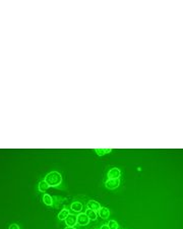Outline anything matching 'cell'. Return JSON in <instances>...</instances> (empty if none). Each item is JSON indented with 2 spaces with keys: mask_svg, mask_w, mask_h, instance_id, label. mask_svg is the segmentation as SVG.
<instances>
[{
  "mask_svg": "<svg viewBox=\"0 0 183 229\" xmlns=\"http://www.w3.org/2000/svg\"><path fill=\"white\" fill-rule=\"evenodd\" d=\"M71 210L73 211V212H81V210H83V205H81V203L79 202H73L72 204H71Z\"/></svg>",
  "mask_w": 183,
  "mask_h": 229,
  "instance_id": "obj_8",
  "label": "cell"
},
{
  "mask_svg": "<svg viewBox=\"0 0 183 229\" xmlns=\"http://www.w3.org/2000/svg\"><path fill=\"white\" fill-rule=\"evenodd\" d=\"M87 209H91V210H94V211H99L101 209V205L100 203L96 202V201H89V203H87Z\"/></svg>",
  "mask_w": 183,
  "mask_h": 229,
  "instance_id": "obj_6",
  "label": "cell"
},
{
  "mask_svg": "<svg viewBox=\"0 0 183 229\" xmlns=\"http://www.w3.org/2000/svg\"><path fill=\"white\" fill-rule=\"evenodd\" d=\"M43 202L47 206H53V198L48 194H45L43 196Z\"/></svg>",
  "mask_w": 183,
  "mask_h": 229,
  "instance_id": "obj_9",
  "label": "cell"
},
{
  "mask_svg": "<svg viewBox=\"0 0 183 229\" xmlns=\"http://www.w3.org/2000/svg\"><path fill=\"white\" fill-rule=\"evenodd\" d=\"M65 223H66L67 226L74 227V225L77 223V216L73 214H69L68 216H67V218L65 219Z\"/></svg>",
  "mask_w": 183,
  "mask_h": 229,
  "instance_id": "obj_3",
  "label": "cell"
},
{
  "mask_svg": "<svg viewBox=\"0 0 183 229\" xmlns=\"http://www.w3.org/2000/svg\"><path fill=\"white\" fill-rule=\"evenodd\" d=\"M119 184H120V180H119V178L108 179V180L105 182V186H106V188H108V190H115V188H118Z\"/></svg>",
  "mask_w": 183,
  "mask_h": 229,
  "instance_id": "obj_2",
  "label": "cell"
},
{
  "mask_svg": "<svg viewBox=\"0 0 183 229\" xmlns=\"http://www.w3.org/2000/svg\"><path fill=\"white\" fill-rule=\"evenodd\" d=\"M98 213H99V215H100L101 218H103V219H107L110 216V211L107 208H102V207H101V209L98 211Z\"/></svg>",
  "mask_w": 183,
  "mask_h": 229,
  "instance_id": "obj_7",
  "label": "cell"
},
{
  "mask_svg": "<svg viewBox=\"0 0 183 229\" xmlns=\"http://www.w3.org/2000/svg\"><path fill=\"white\" fill-rule=\"evenodd\" d=\"M108 226L110 229H118V223L115 220H111V221H109Z\"/></svg>",
  "mask_w": 183,
  "mask_h": 229,
  "instance_id": "obj_14",
  "label": "cell"
},
{
  "mask_svg": "<svg viewBox=\"0 0 183 229\" xmlns=\"http://www.w3.org/2000/svg\"><path fill=\"white\" fill-rule=\"evenodd\" d=\"M65 229H75V228H74V227H69V226H67Z\"/></svg>",
  "mask_w": 183,
  "mask_h": 229,
  "instance_id": "obj_17",
  "label": "cell"
},
{
  "mask_svg": "<svg viewBox=\"0 0 183 229\" xmlns=\"http://www.w3.org/2000/svg\"><path fill=\"white\" fill-rule=\"evenodd\" d=\"M85 214H87V216L89 217V220H96L97 217H98V214H97L96 211L91 210V209H87V210L85 211Z\"/></svg>",
  "mask_w": 183,
  "mask_h": 229,
  "instance_id": "obj_10",
  "label": "cell"
},
{
  "mask_svg": "<svg viewBox=\"0 0 183 229\" xmlns=\"http://www.w3.org/2000/svg\"><path fill=\"white\" fill-rule=\"evenodd\" d=\"M89 223V219L87 216V214H79L77 215V224L80 226H85Z\"/></svg>",
  "mask_w": 183,
  "mask_h": 229,
  "instance_id": "obj_4",
  "label": "cell"
},
{
  "mask_svg": "<svg viewBox=\"0 0 183 229\" xmlns=\"http://www.w3.org/2000/svg\"><path fill=\"white\" fill-rule=\"evenodd\" d=\"M111 151H112L111 149H96L95 152L98 154V156H104L106 154H109Z\"/></svg>",
  "mask_w": 183,
  "mask_h": 229,
  "instance_id": "obj_13",
  "label": "cell"
},
{
  "mask_svg": "<svg viewBox=\"0 0 183 229\" xmlns=\"http://www.w3.org/2000/svg\"><path fill=\"white\" fill-rule=\"evenodd\" d=\"M101 229H110V228H109L108 225H103V226L101 227Z\"/></svg>",
  "mask_w": 183,
  "mask_h": 229,
  "instance_id": "obj_16",
  "label": "cell"
},
{
  "mask_svg": "<svg viewBox=\"0 0 183 229\" xmlns=\"http://www.w3.org/2000/svg\"><path fill=\"white\" fill-rule=\"evenodd\" d=\"M120 169L118 168H112L110 171L108 172V178L109 179H116L120 177Z\"/></svg>",
  "mask_w": 183,
  "mask_h": 229,
  "instance_id": "obj_5",
  "label": "cell"
},
{
  "mask_svg": "<svg viewBox=\"0 0 183 229\" xmlns=\"http://www.w3.org/2000/svg\"><path fill=\"white\" fill-rule=\"evenodd\" d=\"M8 229H21V228H19V226L17 224H11Z\"/></svg>",
  "mask_w": 183,
  "mask_h": 229,
  "instance_id": "obj_15",
  "label": "cell"
},
{
  "mask_svg": "<svg viewBox=\"0 0 183 229\" xmlns=\"http://www.w3.org/2000/svg\"><path fill=\"white\" fill-rule=\"evenodd\" d=\"M45 181L48 183L49 186H58L62 181V176L57 171H52L46 175Z\"/></svg>",
  "mask_w": 183,
  "mask_h": 229,
  "instance_id": "obj_1",
  "label": "cell"
},
{
  "mask_svg": "<svg viewBox=\"0 0 183 229\" xmlns=\"http://www.w3.org/2000/svg\"><path fill=\"white\" fill-rule=\"evenodd\" d=\"M68 215H69V211L67 209H62L60 211V213L58 214V219L59 220H65Z\"/></svg>",
  "mask_w": 183,
  "mask_h": 229,
  "instance_id": "obj_11",
  "label": "cell"
},
{
  "mask_svg": "<svg viewBox=\"0 0 183 229\" xmlns=\"http://www.w3.org/2000/svg\"><path fill=\"white\" fill-rule=\"evenodd\" d=\"M49 188V186H48V183L46 182L45 180H42V181H40L39 182V190L40 192H46V190H48Z\"/></svg>",
  "mask_w": 183,
  "mask_h": 229,
  "instance_id": "obj_12",
  "label": "cell"
}]
</instances>
